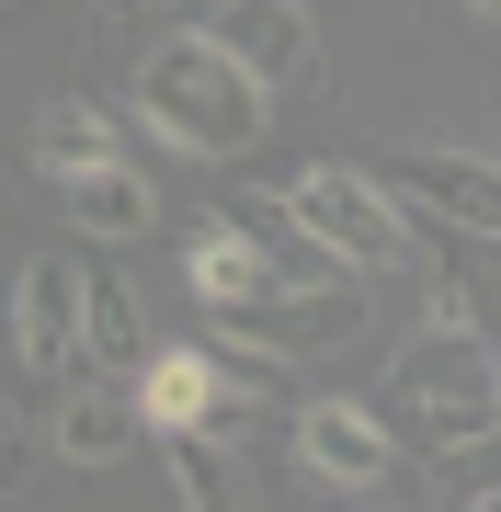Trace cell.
I'll return each instance as SVG.
<instances>
[{
	"label": "cell",
	"mask_w": 501,
	"mask_h": 512,
	"mask_svg": "<svg viewBox=\"0 0 501 512\" xmlns=\"http://www.w3.org/2000/svg\"><path fill=\"white\" fill-rule=\"evenodd\" d=\"M137 12H183V0H137Z\"/></svg>",
	"instance_id": "ac0fdd59"
},
{
	"label": "cell",
	"mask_w": 501,
	"mask_h": 512,
	"mask_svg": "<svg viewBox=\"0 0 501 512\" xmlns=\"http://www.w3.org/2000/svg\"><path fill=\"white\" fill-rule=\"evenodd\" d=\"M285 205L331 239L353 274H399V262H422V205H410L388 171H365V160H308L297 183H285Z\"/></svg>",
	"instance_id": "3957f363"
},
{
	"label": "cell",
	"mask_w": 501,
	"mask_h": 512,
	"mask_svg": "<svg viewBox=\"0 0 501 512\" xmlns=\"http://www.w3.org/2000/svg\"><path fill=\"white\" fill-rule=\"evenodd\" d=\"M23 160L46 171V183H69V171H92V160H114V126L80 92H46L35 103V126H23Z\"/></svg>",
	"instance_id": "5bb4252c"
},
{
	"label": "cell",
	"mask_w": 501,
	"mask_h": 512,
	"mask_svg": "<svg viewBox=\"0 0 501 512\" xmlns=\"http://www.w3.org/2000/svg\"><path fill=\"white\" fill-rule=\"evenodd\" d=\"M57 205H69V228L80 239H137V228H160V194H149V171L114 148V160H92V171H69L57 183Z\"/></svg>",
	"instance_id": "7c38bea8"
},
{
	"label": "cell",
	"mask_w": 501,
	"mask_h": 512,
	"mask_svg": "<svg viewBox=\"0 0 501 512\" xmlns=\"http://www.w3.org/2000/svg\"><path fill=\"white\" fill-rule=\"evenodd\" d=\"M297 467L342 501H388L399 490V421L376 399H308L297 410Z\"/></svg>",
	"instance_id": "277c9868"
},
{
	"label": "cell",
	"mask_w": 501,
	"mask_h": 512,
	"mask_svg": "<svg viewBox=\"0 0 501 512\" xmlns=\"http://www.w3.org/2000/svg\"><path fill=\"white\" fill-rule=\"evenodd\" d=\"M467 12H479V23H501V0H467Z\"/></svg>",
	"instance_id": "e0dca14e"
},
{
	"label": "cell",
	"mask_w": 501,
	"mask_h": 512,
	"mask_svg": "<svg viewBox=\"0 0 501 512\" xmlns=\"http://www.w3.org/2000/svg\"><path fill=\"white\" fill-rule=\"evenodd\" d=\"M126 92H137V114L160 126V148H183V160H240V148L274 137V92H262V80L205 35V23H194V35L137 46Z\"/></svg>",
	"instance_id": "7a4b0ae2"
},
{
	"label": "cell",
	"mask_w": 501,
	"mask_h": 512,
	"mask_svg": "<svg viewBox=\"0 0 501 512\" xmlns=\"http://www.w3.org/2000/svg\"><path fill=\"white\" fill-rule=\"evenodd\" d=\"M205 35L240 57L274 103L319 80V23H308V0H205Z\"/></svg>",
	"instance_id": "52a82bcc"
},
{
	"label": "cell",
	"mask_w": 501,
	"mask_h": 512,
	"mask_svg": "<svg viewBox=\"0 0 501 512\" xmlns=\"http://www.w3.org/2000/svg\"><path fill=\"white\" fill-rule=\"evenodd\" d=\"M137 387V410H149V433H194V421H228V365H217V342H149V365L126 376Z\"/></svg>",
	"instance_id": "30bf717a"
},
{
	"label": "cell",
	"mask_w": 501,
	"mask_h": 512,
	"mask_svg": "<svg viewBox=\"0 0 501 512\" xmlns=\"http://www.w3.org/2000/svg\"><path fill=\"white\" fill-rule=\"evenodd\" d=\"M46 467H57V444H46V421L0 387V501H35L46 490Z\"/></svg>",
	"instance_id": "9a60e30c"
},
{
	"label": "cell",
	"mask_w": 501,
	"mask_h": 512,
	"mask_svg": "<svg viewBox=\"0 0 501 512\" xmlns=\"http://www.w3.org/2000/svg\"><path fill=\"white\" fill-rule=\"evenodd\" d=\"M376 410H388L399 444H422V456H490V444H501V342H490V319L433 308L388 353Z\"/></svg>",
	"instance_id": "6da1fadb"
},
{
	"label": "cell",
	"mask_w": 501,
	"mask_h": 512,
	"mask_svg": "<svg viewBox=\"0 0 501 512\" xmlns=\"http://www.w3.org/2000/svg\"><path fill=\"white\" fill-rule=\"evenodd\" d=\"M80 353H92L103 376H137L149 365V319H137V296L103 274V262H80Z\"/></svg>",
	"instance_id": "4fadbf2b"
},
{
	"label": "cell",
	"mask_w": 501,
	"mask_h": 512,
	"mask_svg": "<svg viewBox=\"0 0 501 512\" xmlns=\"http://www.w3.org/2000/svg\"><path fill=\"white\" fill-rule=\"evenodd\" d=\"M46 444H57V467H114V456H137V444H149V410H137L126 376L80 365L69 387H57V410H46Z\"/></svg>",
	"instance_id": "ba28073f"
},
{
	"label": "cell",
	"mask_w": 501,
	"mask_h": 512,
	"mask_svg": "<svg viewBox=\"0 0 501 512\" xmlns=\"http://www.w3.org/2000/svg\"><path fill=\"white\" fill-rule=\"evenodd\" d=\"M46 12V0H0V35H12V23H35Z\"/></svg>",
	"instance_id": "2e32d148"
},
{
	"label": "cell",
	"mask_w": 501,
	"mask_h": 512,
	"mask_svg": "<svg viewBox=\"0 0 501 512\" xmlns=\"http://www.w3.org/2000/svg\"><path fill=\"white\" fill-rule=\"evenodd\" d=\"M183 285L205 296V319H228V308H251V296L274 285V262H262V251H251V228L217 205V217H205V228L183 239Z\"/></svg>",
	"instance_id": "8fae6325"
},
{
	"label": "cell",
	"mask_w": 501,
	"mask_h": 512,
	"mask_svg": "<svg viewBox=\"0 0 501 512\" xmlns=\"http://www.w3.org/2000/svg\"><path fill=\"white\" fill-rule=\"evenodd\" d=\"M365 285L376 274H331V285H262L251 308H228V319H205V330H240V342H262V353H285V365H308V353H331V342H353L376 308H365Z\"/></svg>",
	"instance_id": "8992f818"
},
{
	"label": "cell",
	"mask_w": 501,
	"mask_h": 512,
	"mask_svg": "<svg viewBox=\"0 0 501 512\" xmlns=\"http://www.w3.org/2000/svg\"><path fill=\"white\" fill-rule=\"evenodd\" d=\"M388 183L422 217H445L467 239H501V160H479V148H410V160H388Z\"/></svg>",
	"instance_id": "9c48e42d"
},
{
	"label": "cell",
	"mask_w": 501,
	"mask_h": 512,
	"mask_svg": "<svg viewBox=\"0 0 501 512\" xmlns=\"http://www.w3.org/2000/svg\"><path fill=\"white\" fill-rule=\"evenodd\" d=\"M12 365H23V387L35 399H57L92 353H80V262L69 251H35L12 274Z\"/></svg>",
	"instance_id": "5b68a950"
}]
</instances>
